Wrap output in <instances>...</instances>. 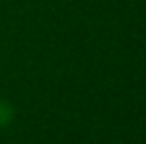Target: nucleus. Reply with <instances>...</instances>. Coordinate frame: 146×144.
Returning <instances> with one entry per match:
<instances>
[{
	"label": "nucleus",
	"mask_w": 146,
	"mask_h": 144,
	"mask_svg": "<svg viewBox=\"0 0 146 144\" xmlns=\"http://www.w3.org/2000/svg\"><path fill=\"white\" fill-rule=\"evenodd\" d=\"M13 117H15L13 106H11L7 100H0V129H2V127H7V125H11Z\"/></svg>",
	"instance_id": "nucleus-1"
}]
</instances>
